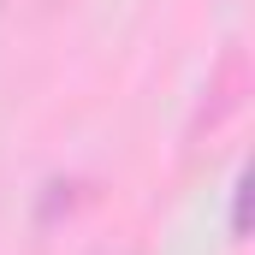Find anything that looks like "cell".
<instances>
[{
	"mask_svg": "<svg viewBox=\"0 0 255 255\" xmlns=\"http://www.w3.org/2000/svg\"><path fill=\"white\" fill-rule=\"evenodd\" d=\"M232 232L238 238L250 232V172H238V184H232Z\"/></svg>",
	"mask_w": 255,
	"mask_h": 255,
	"instance_id": "6da1fadb",
	"label": "cell"
}]
</instances>
